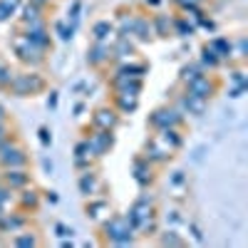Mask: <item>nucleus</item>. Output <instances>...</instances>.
I'll list each match as a JSON object with an SVG mask.
<instances>
[{"label": "nucleus", "mask_w": 248, "mask_h": 248, "mask_svg": "<svg viewBox=\"0 0 248 248\" xmlns=\"http://www.w3.org/2000/svg\"><path fill=\"white\" fill-rule=\"evenodd\" d=\"M171 184H174V186H181V184H186V176H184V171H174V176H171Z\"/></svg>", "instance_id": "obj_39"}, {"label": "nucleus", "mask_w": 248, "mask_h": 248, "mask_svg": "<svg viewBox=\"0 0 248 248\" xmlns=\"http://www.w3.org/2000/svg\"><path fill=\"white\" fill-rule=\"evenodd\" d=\"M13 132H10V127H8V122H0V141H3L5 137H10Z\"/></svg>", "instance_id": "obj_40"}, {"label": "nucleus", "mask_w": 248, "mask_h": 248, "mask_svg": "<svg viewBox=\"0 0 248 248\" xmlns=\"http://www.w3.org/2000/svg\"><path fill=\"white\" fill-rule=\"evenodd\" d=\"M171 3L176 5V10H184L186 5H194V3H196V0H171Z\"/></svg>", "instance_id": "obj_42"}, {"label": "nucleus", "mask_w": 248, "mask_h": 248, "mask_svg": "<svg viewBox=\"0 0 248 248\" xmlns=\"http://www.w3.org/2000/svg\"><path fill=\"white\" fill-rule=\"evenodd\" d=\"M132 37L137 40L139 45H147L154 40V30H152V13L139 5L137 8V17H134V30H132Z\"/></svg>", "instance_id": "obj_10"}, {"label": "nucleus", "mask_w": 248, "mask_h": 248, "mask_svg": "<svg viewBox=\"0 0 248 248\" xmlns=\"http://www.w3.org/2000/svg\"><path fill=\"white\" fill-rule=\"evenodd\" d=\"M10 243L13 246H40V243H43V241H40L37 236H35V231H17V233H13V238H10Z\"/></svg>", "instance_id": "obj_26"}, {"label": "nucleus", "mask_w": 248, "mask_h": 248, "mask_svg": "<svg viewBox=\"0 0 248 248\" xmlns=\"http://www.w3.org/2000/svg\"><path fill=\"white\" fill-rule=\"evenodd\" d=\"M17 30L23 32L35 47H40L43 52H52L55 43L50 35V23H35V25H17Z\"/></svg>", "instance_id": "obj_6"}, {"label": "nucleus", "mask_w": 248, "mask_h": 248, "mask_svg": "<svg viewBox=\"0 0 248 248\" xmlns=\"http://www.w3.org/2000/svg\"><path fill=\"white\" fill-rule=\"evenodd\" d=\"M20 23L17 25H35V23H50V10L40 8L35 3H25L20 5Z\"/></svg>", "instance_id": "obj_15"}, {"label": "nucleus", "mask_w": 248, "mask_h": 248, "mask_svg": "<svg viewBox=\"0 0 248 248\" xmlns=\"http://www.w3.org/2000/svg\"><path fill=\"white\" fill-rule=\"evenodd\" d=\"M159 243H161V246H184L186 241H184L176 231H167V233L159 236Z\"/></svg>", "instance_id": "obj_32"}, {"label": "nucleus", "mask_w": 248, "mask_h": 248, "mask_svg": "<svg viewBox=\"0 0 248 248\" xmlns=\"http://www.w3.org/2000/svg\"><path fill=\"white\" fill-rule=\"evenodd\" d=\"M13 203H15V191L8 189V186L0 181V206H3V209L8 211V206H13Z\"/></svg>", "instance_id": "obj_30"}, {"label": "nucleus", "mask_w": 248, "mask_h": 248, "mask_svg": "<svg viewBox=\"0 0 248 248\" xmlns=\"http://www.w3.org/2000/svg\"><path fill=\"white\" fill-rule=\"evenodd\" d=\"M23 0H0V23H8V20L20 10Z\"/></svg>", "instance_id": "obj_27"}, {"label": "nucleus", "mask_w": 248, "mask_h": 248, "mask_svg": "<svg viewBox=\"0 0 248 248\" xmlns=\"http://www.w3.org/2000/svg\"><path fill=\"white\" fill-rule=\"evenodd\" d=\"M8 117H10V112H8V107L0 102V122H8Z\"/></svg>", "instance_id": "obj_44"}, {"label": "nucleus", "mask_w": 248, "mask_h": 248, "mask_svg": "<svg viewBox=\"0 0 248 248\" xmlns=\"http://www.w3.org/2000/svg\"><path fill=\"white\" fill-rule=\"evenodd\" d=\"M243 92H246V87H243V85H236V87L229 92V97H233V99H236V97H241Z\"/></svg>", "instance_id": "obj_43"}, {"label": "nucleus", "mask_w": 248, "mask_h": 248, "mask_svg": "<svg viewBox=\"0 0 248 248\" xmlns=\"http://www.w3.org/2000/svg\"><path fill=\"white\" fill-rule=\"evenodd\" d=\"M3 214H5V209H3V206H0V216H3Z\"/></svg>", "instance_id": "obj_48"}, {"label": "nucleus", "mask_w": 248, "mask_h": 248, "mask_svg": "<svg viewBox=\"0 0 248 248\" xmlns=\"http://www.w3.org/2000/svg\"><path fill=\"white\" fill-rule=\"evenodd\" d=\"M85 214H87V218L102 223V221L112 214V206H109V201H107L105 196H92V199L87 201V206H85Z\"/></svg>", "instance_id": "obj_18"}, {"label": "nucleus", "mask_w": 248, "mask_h": 248, "mask_svg": "<svg viewBox=\"0 0 248 248\" xmlns=\"http://www.w3.org/2000/svg\"><path fill=\"white\" fill-rule=\"evenodd\" d=\"M194 32H196V25H191L181 13L171 15V35H176V37H191Z\"/></svg>", "instance_id": "obj_23"}, {"label": "nucleus", "mask_w": 248, "mask_h": 248, "mask_svg": "<svg viewBox=\"0 0 248 248\" xmlns=\"http://www.w3.org/2000/svg\"><path fill=\"white\" fill-rule=\"evenodd\" d=\"M206 45L216 52V57H218L221 62H231V60H233V40L218 35V37H211Z\"/></svg>", "instance_id": "obj_21"}, {"label": "nucleus", "mask_w": 248, "mask_h": 248, "mask_svg": "<svg viewBox=\"0 0 248 248\" xmlns=\"http://www.w3.org/2000/svg\"><path fill=\"white\" fill-rule=\"evenodd\" d=\"M206 70L199 65V62H189V65H181V70H179V85H189L191 79H196L199 75H203Z\"/></svg>", "instance_id": "obj_24"}, {"label": "nucleus", "mask_w": 248, "mask_h": 248, "mask_svg": "<svg viewBox=\"0 0 248 248\" xmlns=\"http://www.w3.org/2000/svg\"><path fill=\"white\" fill-rule=\"evenodd\" d=\"M132 176L139 184V189H149V186L154 184V164L149 159H144V154L134 156V161H132Z\"/></svg>", "instance_id": "obj_11"}, {"label": "nucleus", "mask_w": 248, "mask_h": 248, "mask_svg": "<svg viewBox=\"0 0 248 248\" xmlns=\"http://www.w3.org/2000/svg\"><path fill=\"white\" fill-rule=\"evenodd\" d=\"M233 55H236L238 60H246V37H238V43H236V50H233Z\"/></svg>", "instance_id": "obj_35"}, {"label": "nucleus", "mask_w": 248, "mask_h": 248, "mask_svg": "<svg viewBox=\"0 0 248 248\" xmlns=\"http://www.w3.org/2000/svg\"><path fill=\"white\" fill-rule=\"evenodd\" d=\"M40 201H43V196H40L37 189H32V184L25 186V189H20V191H15V203L20 206V211H37Z\"/></svg>", "instance_id": "obj_17"}, {"label": "nucleus", "mask_w": 248, "mask_h": 248, "mask_svg": "<svg viewBox=\"0 0 248 248\" xmlns=\"http://www.w3.org/2000/svg\"><path fill=\"white\" fill-rule=\"evenodd\" d=\"M28 226V214L25 211H13V214H3L0 216V233H17Z\"/></svg>", "instance_id": "obj_16"}, {"label": "nucleus", "mask_w": 248, "mask_h": 248, "mask_svg": "<svg viewBox=\"0 0 248 248\" xmlns=\"http://www.w3.org/2000/svg\"><path fill=\"white\" fill-rule=\"evenodd\" d=\"M75 159H94V156H92V149H90V144H87L85 137H82V139L75 144Z\"/></svg>", "instance_id": "obj_29"}, {"label": "nucleus", "mask_w": 248, "mask_h": 248, "mask_svg": "<svg viewBox=\"0 0 248 248\" xmlns=\"http://www.w3.org/2000/svg\"><path fill=\"white\" fill-rule=\"evenodd\" d=\"M231 79L236 82V85H243V87H248V79L243 77V70H233V75H231Z\"/></svg>", "instance_id": "obj_36"}, {"label": "nucleus", "mask_w": 248, "mask_h": 248, "mask_svg": "<svg viewBox=\"0 0 248 248\" xmlns=\"http://www.w3.org/2000/svg\"><path fill=\"white\" fill-rule=\"evenodd\" d=\"M191 236H194V241H196V243H201V241H203V236H201V229H199L196 223H191Z\"/></svg>", "instance_id": "obj_41"}, {"label": "nucleus", "mask_w": 248, "mask_h": 248, "mask_svg": "<svg viewBox=\"0 0 248 248\" xmlns=\"http://www.w3.org/2000/svg\"><path fill=\"white\" fill-rule=\"evenodd\" d=\"M82 112H85V105H77V107H75V117H79Z\"/></svg>", "instance_id": "obj_47"}, {"label": "nucleus", "mask_w": 248, "mask_h": 248, "mask_svg": "<svg viewBox=\"0 0 248 248\" xmlns=\"http://www.w3.org/2000/svg\"><path fill=\"white\" fill-rule=\"evenodd\" d=\"M57 99H60V94L52 90V92L47 94V107H50V109H57Z\"/></svg>", "instance_id": "obj_38"}, {"label": "nucleus", "mask_w": 248, "mask_h": 248, "mask_svg": "<svg viewBox=\"0 0 248 248\" xmlns=\"http://www.w3.org/2000/svg\"><path fill=\"white\" fill-rule=\"evenodd\" d=\"M72 233H75V231L70 229V226H65V223H55V236H60V238H67V236H70V238H72Z\"/></svg>", "instance_id": "obj_34"}, {"label": "nucleus", "mask_w": 248, "mask_h": 248, "mask_svg": "<svg viewBox=\"0 0 248 248\" xmlns=\"http://www.w3.org/2000/svg\"><path fill=\"white\" fill-rule=\"evenodd\" d=\"M161 0H144V8H159Z\"/></svg>", "instance_id": "obj_45"}, {"label": "nucleus", "mask_w": 248, "mask_h": 248, "mask_svg": "<svg viewBox=\"0 0 248 248\" xmlns=\"http://www.w3.org/2000/svg\"><path fill=\"white\" fill-rule=\"evenodd\" d=\"M92 127H99V129H117L119 127V112L109 105H102L92 112Z\"/></svg>", "instance_id": "obj_13"}, {"label": "nucleus", "mask_w": 248, "mask_h": 248, "mask_svg": "<svg viewBox=\"0 0 248 248\" xmlns=\"http://www.w3.org/2000/svg\"><path fill=\"white\" fill-rule=\"evenodd\" d=\"M0 181H3L8 189L13 191H20L25 186L32 184V176L28 171V167H17V169H0Z\"/></svg>", "instance_id": "obj_12"}, {"label": "nucleus", "mask_w": 248, "mask_h": 248, "mask_svg": "<svg viewBox=\"0 0 248 248\" xmlns=\"http://www.w3.org/2000/svg\"><path fill=\"white\" fill-rule=\"evenodd\" d=\"M184 90L191 92V94H196V97H201V99H211V97L218 94V90H221V79L214 77V75H209V72H203V75H199L196 79H191Z\"/></svg>", "instance_id": "obj_7"}, {"label": "nucleus", "mask_w": 248, "mask_h": 248, "mask_svg": "<svg viewBox=\"0 0 248 248\" xmlns=\"http://www.w3.org/2000/svg\"><path fill=\"white\" fill-rule=\"evenodd\" d=\"M90 149H92V156L94 159H102L112 147H114V132L112 129H99V127H92V134H85Z\"/></svg>", "instance_id": "obj_9"}, {"label": "nucleus", "mask_w": 248, "mask_h": 248, "mask_svg": "<svg viewBox=\"0 0 248 248\" xmlns=\"http://www.w3.org/2000/svg\"><path fill=\"white\" fill-rule=\"evenodd\" d=\"M55 32H57V37L62 40V43H70V40L75 37V32H77V28L70 25L67 20H55Z\"/></svg>", "instance_id": "obj_28"}, {"label": "nucleus", "mask_w": 248, "mask_h": 248, "mask_svg": "<svg viewBox=\"0 0 248 248\" xmlns=\"http://www.w3.org/2000/svg\"><path fill=\"white\" fill-rule=\"evenodd\" d=\"M112 102H114V109L119 112V114H134L137 109H139V94H127V92H114V97H112Z\"/></svg>", "instance_id": "obj_20"}, {"label": "nucleus", "mask_w": 248, "mask_h": 248, "mask_svg": "<svg viewBox=\"0 0 248 248\" xmlns=\"http://www.w3.org/2000/svg\"><path fill=\"white\" fill-rule=\"evenodd\" d=\"M45 87H47L45 77L37 70H30V72H15L8 92L15 94V97H32V94H40Z\"/></svg>", "instance_id": "obj_4"}, {"label": "nucleus", "mask_w": 248, "mask_h": 248, "mask_svg": "<svg viewBox=\"0 0 248 248\" xmlns=\"http://www.w3.org/2000/svg\"><path fill=\"white\" fill-rule=\"evenodd\" d=\"M152 30H154V37H161V40L171 37V15L152 13Z\"/></svg>", "instance_id": "obj_22"}, {"label": "nucleus", "mask_w": 248, "mask_h": 248, "mask_svg": "<svg viewBox=\"0 0 248 248\" xmlns=\"http://www.w3.org/2000/svg\"><path fill=\"white\" fill-rule=\"evenodd\" d=\"M114 50H112V43H92L87 47V65L92 70H105L109 65H114Z\"/></svg>", "instance_id": "obj_8"}, {"label": "nucleus", "mask_w": 248, "mask_h": 248, "mask_svg": "<svg viewBox=\"0 0 248 248\" xmlns=\"http://www.w3.org/2000/svg\"><path fill=\"white\" fill-rule=\"evenodd\" d=\"M37 139H40V144H43L45 149H50V144H52V132H50V127H40V129H37Z\"/></svg>", "instance_id": "obj_33"}, {"label": "nucleus", "mask_w": 248, "mask_h": 248, "mask_svg": "<svg viewBox=\"0 0 248 248\" xmlns=\"http://www.w3.org/2000/svg\"><path fill=\"white\" fill-rule=\"evenodd\" d=\"M13 77H15V72L5 65L3 60H0V90H8L10 82H13Z\"/></svg>", "instance_id": "obj_31"}, {"label": "nucleus", "mask_w": 248, "mask_h": 248, "mask_svg": "<svg viewBox=\"0 0 248 248\" xmlns=\"http://www.w3.org/2000/svg\"><path fill=\"white\" fill-rule=\"evenodd\" d=\"M30 3H35V5H40V8H45V10H52L57 0H30Z\"/></svg>", "instance_id": "obj_37"}, {"label": "nucleus", "mask_w": 248, "mask_h": 248, "mask_svg": "<svg viewBox=\"0 0 248 248\" xmlns=\"http://www.w3.org/2000/svg\"><path fill=\"white\" fill-rule=\"evenodd\" d=\"M10 50L15 52V57H17L20 65H25V67H30V70H40V67L47 62V52H43L40 47H35L20 30L10 37Z\"/></svg>", "instance_id": "obj_2"}, {"label": "nucleus", "mask_w": 248, "mask_h": 248, "mask_svg": "<svg viewBox=\"0 0 248 248\" xmlns=\"http://www.w3.org/2000/svg\"><path fill=\"white\" fill-rule=\"evenodd\" d=\"M147 127L152 129H167V127H184V114L174 107V105H164V107H156L149 119H147Z\"/></svg>", "instance_id": "obj_5"}, {"label": "nucleus", "mask_w": 248, "mask_h": 248, "mask_svg": "<svg viewBox=\"0 0 248 248\" xmlns=\"http://www.w3.org/2000/svg\"><path fill=\"white\" fill-rule=\"evenodd\" d=\"M102 179L97 176V171L94 169H85L79 174V179H77V189H79V194L85 196V199H92V196H99V191H102Z\"/></svg>", "instance_id": "obj_14"}, {"label": "nucleus", "mask_w": 248, "mask_h": 248, "mask_svg": "<svg viewBox=\"0 0 248 248\" xmlns=\"http://www.w3.org/2000/svg\"><path fill=\"white\" fill-rule=\"evenodd\" d=\"M28 164L30 156L15 132L0 141V169H17V167H28Z\"/></svg>", "instance_id": "obj_3"}, {"label": "nucleus", "mask_w": 248, "mask_h": 248, "mask_svg": "<svg viewBox=\"0 0 248 248\" xmlns=\"http://www.w3.org/2000/svg\"><path fill=\"white\" fill-rule=\"evenodd\" d=\"M199 65H201L203 70H218L223 62L216 57V52H214L209 45H203V47H201V57H199Z\"/></svg>", "instance_id": "obj_25"}, {"label": "nucleus", "mask_w": 248, "mask_h": 248, "mask_svg": "<svg viewBox=\"0 0 248 248\" xmlns=\"http://www.w3.org/2000/svg\"><path fill=\"white\" fill-rule=\"evenodd\" d=\"M99 231H102L105 243H112V246H132L134 243V229L127 221V216H119V214L112 216L109 214L99 223Z\"/></svg>", "instance_id": "obj_1"}, {"label": "nucleus", "mask_w": 248, "mask_h": 248, "mask_svg": "<svg viewBox=\"0 0 248 248\" xmlns=\"http://www.w3.org/2000/svg\"><path fill=\"white\" fill-rule=\"evenodd\" d=\"M45 201H50V203H57V194H55V191H47V194H45Z\"/></svg>", "instance_id": "obj_46"}, {"label": "nucleus", "mask_w": 248, "mask_h": 248, "mask_svg": "<svg viewBox=\"0 0 248 248\" xmlns=\"http://www.w3.org/2000/svg\"><path fill=\"white\" fill-rule=\"evenodd\" d=\"M90 35H92V43H114L117 30H114L112 20H97L90 30Z\"/></svg>", "instance_id": "obj_19"}]
</instances>
